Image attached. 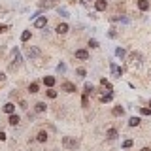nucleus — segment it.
Listing matches in <instances>:
<instances>
[{"label": "nucleus", "mask_w": 151, "mask_h": 151, "mask_svg": "<svg viewBox=\"0 0 151 151\" xmlns=\"http://www.w3.org/2000/svg\"><path fill=\"white\" fill-rule=\"evenodd\" d=\"M149 106H151V102H149Z\"/></svg>", "instance_id": "4c0bfd02"}, {"label": "nucleus", "mask_w": 151, "mask_h": 151, "mask_svg": "<svg viewBox=\"0 0 151 151\" xmlns=\"http://www.w3.org/2000/svg\"><path fill=\"white\" fill-rule=\"evenodd\" d=\"M89 93H93V85L91 83H85V95H89Z\"/></svg>", "instance_id": "cd10ccee"}, {"label": "nucleus", "mask_w": 151, "mask_h": 151, "mask_svg": "<svg viewBox=\"0 0 151 151\" xmlns=\"http://www.w3.org/2000/svg\"><path fill=\"white\" fill-rule=\"evenodd\" d=\"M111 98H113V95H111V93H108V95H102L100 96V102H110Z\"/></svg>", "instance_id": "6ab92c4d"}, {"label": "nucleus", "mask_w": 151, "mask_h": 151, "mask_svg": "<svg viewBox=\"0 0 151 151\" xmlns=\"http://www.w3.org/2000/svg\"><path fill=\"white\" fill-rule=\"evenodd\" d=\"M115 55L119 57V59H123V57H125V55H127V51H125V49H123V47H117V49H115Z\"/></svg>", "instance_id": "f3484780"}, {"label": "nucleus", "mask_w": 151, "mask_h": 151, "mask_svg": "<svg viewBox=\"0 0 151 151\" xmlns=\"http://www.w3.org/2000/svg\"><path fill=\"white\" fill-rule=\"evenodd\" d=\"M47 96H49V98H55V96H57V91L49 89V91H47Z\"/></svg>", "instance_id": "7c9ffc66"}, {"label": "nucleus", "mask_w": 151, "mask_h": 151, "mask_svg": "<svg viewBox=\"0 0 151 151\" xmlns=\"http://www.w3.org/2000/svg\"><path fill=\"white\" fill-rule=\"evenodd\" d=\"M28 91H30L32 95H34V93H38V83H30V85H28Z\"/></svg>", "instance_id": "5701e85b"}, {"label": "nucleus", "mask_w": 151, "mask_h": 151, "mask_svg": "<svg viewBox=\"0 0 151 151\" xmlns=\"http://www.w3.org/2000/svg\"><path fill=\"white\" fill-rule=\"evenodd\" d=\"M2 110H4V111H6L8 115H11V113H15V104H11V102H8V104H6L4 108H2Z\"/></svg>", "instance_id": "9d476101"}, {"label": "nucleus", "mask_w": 151, "mask_h": 151, "mask_svg": "<svg viewBox=\"0 0 151 151\" xmlns=\"http://www.w3.org/2000/svg\"><path fill=\"white\" fill-rule=\"evenodd\" d=\"M128 59H130V62L132 64H140L142 62V53H140V51H134V53H130V57H128Z\"/></svg>", "instance_id": "20e7f679"}, {"label": "nucleus", "mask_w": 151, "mask_h": 151, "mask_svg": "<svg viewBox=\"0 0 151 151\" xmlns=\"http://www.w3.org/2000/svg\"><path fill=\"white\" fill-rule=\"evenodd\" d=\"M123 147H125V149L132 147V140H125V142H123Z\"/></svg>", "instance_id": "c85d7f7f"}, {"label": "nucleus", "mask_w": 151, "mask_h": 151, "mask_svg": "<svg viewBox=\"0 0 151 151\" xmlns=\"http://www.w3.org/2000/svg\"><path fill=\"white\" fill-rule=\"evenodd\" d=\"M4 140H6V132H4V130H0V142H4Z\"/></svg>", "instance_id": "473e14b6"}, {"label": "nucleus", "mask_w": 151, "mask_h": 151, "mask_svg": "<svg viewBox=\"0 0 151 151\" xmlns=\"http://www.w3.org/2000/svg\"><path fill=\"white\" fill-rule=\"evenodd\" d=\"M36 111H38V113L46 111V102H38V104H36Z\"/></svg>", "instance_id": "a211bd4d"}, {"label": "nucleus", "mask_w": 151, "mask_h": 151, "mask_svg": "<svg viewBox=\"0 0 151 151\" xmlns=\"http://www.w3.org/2000/svg\"><path fill=\"white\" fill-rule=\"evenodd\" d=\"M106 6H108V4H106V0H96V2H95V9H96V11H104Z\"/></svg>", "instance_id": "0eeeda50"}, {"label": "nucleus", "mask_w": 151, "mask_h": 151, "mask_svg": "<svg viewBox=\"0 0 151 151\" xmlns=\"http://www.w3.org/2000/svg\"><path fill=\"white\" fill-rule=\"evenodd\" d=\"M123 113H125V110L121 108V106H115L113 108V115H123Z\"/></svg>", "instance_id": "4be33fe9"}, {"label": "nucleus", "mask_w": 151, "mask_h": 151, "mask_svg": "<svg viewBox=\"0 0 151 151\" xmlns=\"http://www.w3.org/2000/svg\"><path fill=\"white\" fill-rule=\"evenodd\" d=\"M149 76H151V72H149Z\"/></svg>", "instance_id": "e433bc0d"}, {"label": "nucleus", "mask_w": 151, "mask_h": 151, "mask_svg": "<svg viewBox=\"0 0 151 151\" xmlns=\"http://www.w3.org/2000/svg\"><path fill=\"white\" fill-rule=\"evenodd\" d=\"M53 4H55V0H42V2H40V8H51Z\"/></svg>", "instance_id": "2eb2a0df"}, {"label": "nucleus", "mask_w": 151, "mask_h": 151, "mask_svg": "<svg viewBox=\"0 0 151 151\" xmlns=\"http://www.w3.org/2000/svg\"><path fill=\"white\" fill-rule=\"evenodd\" d=\"M110 70H111V74H113L115 78H121V76H123V68H119V66H117L115 62L110 64Z\"/></svg>", "instance_id": "39448f33"}, {"label": "nucleus", "mask_w": 151, "mask_h": 151, "mask_svg": "<svg viewBox=\"0 0 151 151\" xmlns=\"http://www.w3.org/2000/svg\"><path fill=\"white\" fill-rule=\"evenodd\" d=\"M62 146L66 147V149H76V147L79 146V142L76 140V138H72V136H64L62 138Z\"/></svg>", "instance_id": "f257e3e1"}, {"label": "nucleus", "mask_w": 151, "mask_h": 151, "mask_svg": "<svg viewBox=\"0 0 151 151\" xmlns=\"http://www.w3.org/2000/svg\"><path fill=\"white\" fill-rule=\"evenodd\" d=\"M81 104L85 106V108L89 106V98H87V95H83V98H81Z\"/></svg>", "instance_id": "c756f323"}, {"label": "nucleus", "mask_w": 151, "mask_h": 151, "mask_svg": "<svg viewBox=\"0 0 151 151\" xmlns=\"http://www.w3.org/2000/svg\"><path fill=\"white\" fill-rule=\"evenodd\" d=\"M28 38H30V30H23V34H21V42H28Z\"/></svg>", "instance_id": "412c9836"}, {"label": "nucleus", "mask_w": 151, "mask_h": 151, "mask_svg": "<svg viewBox=\"0 0 151 151\" xmlns=\"http://www.w3.org/2000/svg\"><path fill=\"white\" fill-rule=\"evenodd\" d=\"M25 55H27L28 59H36V57L42 55V51L34 46H25Z\"/></svg>", "instance_id": "f03ea898"}, {"label": "nucleus", "mask_w": 151, "mask_h": 151, "mask_svg": "<svg viewBox=\"0 0 151 151\" xmlns=\"http://www.w3.org/2000/svg\"><path fill=\"white\" fill-rule=\"evenodd\" d=\"M4 30H8V27L6 25H0V32H4Z\"/></svg>", "instance_id": "72a5a7b5"}, {"label": "nucleus", "mask_w": 151, "mask_h": 151, "mask_svg": "<svg viewBox=\"0 0 151 151\" xmlns=\"http://www.w3.org/2000/svg\"><path fill=\"white\" fill-rule=\"evenodd\" d=\"M140 151H149V147H144V149H140Z\"/></svg>", "instance_id": "c9c22d12"}, {"label": "nucleus", "mask_w": 151, "mask_h": 151, "mask_svg": "<svg viewBox=\"0 0 151 151\" xmlns=\"http://www.w3.org/2000/svg\"><path fill=\"white\" fill-rule=\"evenodd\" d=\"M57 34H66V32H68V25L66 23H60V25H57Z\"/></svg>", "instance_id": "1a4fd4ad"}, {"label": "nucleus", "mask_w": 151, "mask_h": 151, "mask_svg": "<svg viewBox=\"0 0 151 151\" xmlns=\"http://www.w3.org/2000/svg\"><path fill=\"white\" fill-rule=\"evenodd\" d=\"M44 83H46L47 87H53V85H55V78H53V76H46V78H44Z\"/></svg>", "instance_id": "ddd939ff"}, {"label": "nucleus", "mask_w": 151, "mask_h": 151, "mask_svg": "<svg viewBox=\"0 0 151 151\" xmlns=\"http://www.w3.org/2000/svg\"><path fill=\"white\" fill-rule=\"evenodd\" d=\"M138 8L142 11H147L149 9V0H138Z\"/></svg>", "instance_id": "9b49d317"}, {"label": "nucleus", "mask_w": 151, "mask_h": 151, "mask_svg": "<svg viewBox=\"0 0 151 151\" xmlns=\"http://www.w3.org/2000/svg\"><path fill=\"white\" fill-rule=\"evenodd\" d=\"M78 76H79V78H85V76H87L85 68H78Z\"/></svg>", "instance_id": "bb28decb"}, {"label": "nucleus", "mask_w": 151, "mask_h": 151, "mask_svg": "<svg viewBox=\"0 0 151 151\" xmlns=\"http://www.w3.org/2000/svg\"><path fill=\"white\" fill-rule=\"evenodd\" d=\"M140 113H142V115H151V108H142Z\"/></svg>", "instance_id": "a878e982"}, {"label": "nucleus", "mask_w": 151, "mask_h": 151, "mask_svg": "<svg viewBox=\"0 0 151 151\" xmlns=\"http://www.w3.org/2000/svg\"><path fill=\"white\" fill-rule=\"evenodd\" d=\"M106 136H108V140H115V138H117V130H115V128H108Z\"/></svg>", "instance_id": "4468645a"}, {"label": "nucleus", "mask_w": 151, "mask_h": 151, "mask_svg": "<svg viewBox=\"0 0 151 151\" xmlns=\"http://www.w3.org/2000/svg\"><path fill=\"white\" fill-rule=\"evenodd\" d=\"M57 72H60V74H64V72H66V64H62V62H60V64H59V66H57Z\"/></svg>", "instance_id": "393cba45"}, {"label": "nucleus", "mask_w": 151, "mask_h": 151, "mask_svg": "<svg viewBox=\"0 0 151 151\" xmlns=\"http://www.w3.org/2000/svg\"><path fill=\"white\" fill-rule=\"evenodd\" d=\"M8 123L11 125V127H17V125H19V115L11 113V115H9V119H8Z\"/></svg>", "instance_id": "f8f14e48"}, {"label": "nucleus", "mask_w": 151, "mask_h": 151, "mask_svg": "<svg viewBox=\"0 0 151 151\" xmlns=\"http://www.w3.org/2000/svg\"><path fill=\"white\" fill-rule=\"evenodd\" d=\"M60 89H62V91H66V93H76V85H74V83H70V81H64L62 85H60Z\"/></svg>", "instance_id": "423d86ee"}, {"label": "nucleus", "mask_w": 151, "mask_h": 151, "mask_svg": "<svg viewBox=\"0 0 151 151\" xmlns=\"http://www.w3.org/2000/svg\"><path fill=\"white\" fill-rule=\"evenodd\" d=\"M34 27H36V28H46L47 27L46 15H42V17H36V19H34Z\"/></svg>", "instance_id": "7ed1b4c3"}, {"label": "nucleus", "mask_w": 151, "mask_h": 151, "mask_svg": "<svg viewBox=\"0 0 151 151\" xmlns=\"http://www.w3.org/2000/svg\"><path fill=\"white\" fill-rule=\"evenodd\" d=\"M128 125H130V127H138V125H140V119H138V117H130V119H128Z\"/></svg>", "instance_id": "aec40b11"}, {"label": "nucleus", "mask_w": 151, "mask_h": 151, "mask_svg": "<svg viewBox=\"0 0 151 151\" xmlns=\"http://www.w3.org/2000/svg\"><path fill=\"white\" fill-rule=\"evenodd\" d=\"M13 57H15V64L21 62V55H19V51H17V49H13Z\"/></svg>", "instance_id": "b1692460"}, {"label": "nucleus", "mask_w": 151, "mask_h": 151, "mask_svg": "<svg viewBox=\"0 0 151 151\" xmlns=\"http://www.w3.org/2000/svg\"><path fill=\"white\" fill-rule=\"evenodd\" d=\"M47 140V132L46 130H40V132H38V142H46Z\"/></svg>", "instance_id": "dca6fc26"}, {"label": "nucleus", "mask_w": 151, "mask_h": 151, "mask_svg": "<svg viewBox=\"0 0 151 151\" xmlns=\"http://www.w3.org/2000/svg\"><path fill=\"white\" fill-rule=\"evenodd\" d=\"M4 78H6V76H4L2 72H0V81H4Z\"/></svg>", "instance_id": "f704fd0d"}, {"label": "nucleus", "mask_w": 151, "mask_h": 151, "mask_svg": "<svg viewBox=\"0 0 151 151\" xmlns=\"http://www.w3.org/2000/svg\"><path fill=\"white\" fill-rule=\"evenodd\" d=\"M76 59H81V60H87L89 59V53L85 49H78L76 51Z\"/></svg>", "instance_id": "6e6552de"}, {"label": "nucleus", "mask_w": 151, "mask_h": 151, "mask_svg": "<svg viewBox=\"0 0 151 151\" xmlns=\"http://www.w3.org/2000/svg\"><path fill=\"white\" fill-rule=\"evenodd\" d=\"M89 46H91V47H98V42H96V40H91V42H89Z\"/></svg>", "instance_id": "2f4dec72"}]
</instances>
